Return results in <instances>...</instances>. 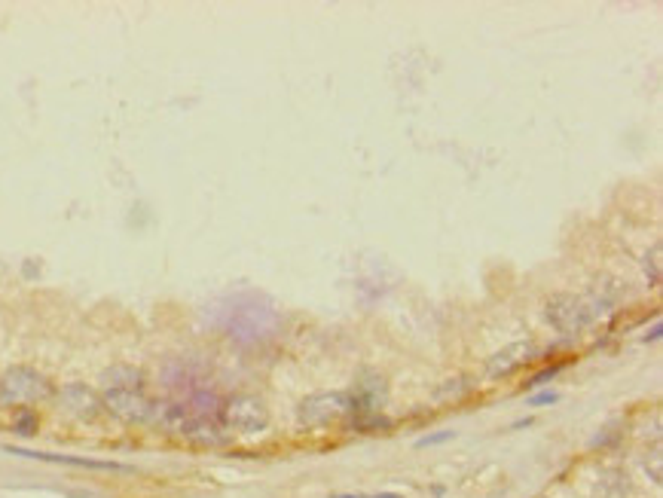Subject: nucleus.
Listing matches in <instances>:
<instances>
[{
	"mask_svg": "<svg viewBox=\"0 0 663 498\" xmlns=\"http://www.w3.org/2000/svg\"><path fill=\"white\" fill-rule=\"evenodd\" d=\"M557 401H560L557 392H541V395H532L526 404H529V407H547V404H557Z\"/></svg>",
	"mask_w": 663,
	"mask_h": 498,
	"instance_id": "15",
	"label": "nucleus"
},
{
	"mask_svg": "<svg viewBox=\"0 0 663 498\" xmlns=\"http://www.w3.org/2000/svg\"><path fill=\"white\" fill-rule=\"evenodd\" d=\"M52 398V382L34 367H10L0 376V404L4 407H28Z\"/></svg>",
	"mask_w": 663,
	"mask_h": 498,
	"instance_id": "1",
	"label": "nucleus"
},
{
	"mask_svg": "<svg viewBox=\"0 0 663 498\" xmlns=\"http://www.w3.org/2000/svg\"><path fill=\"white\" fill-rule=\"evenodd\" d=\"M352 416V398L346 392H318L297 404V422L306 428H327Z\"/></svg>",
	"mask_w": 663,
	"mask_h": 498,
	"instance_id": "2",
	"label": "nucleus"
},
{
	"mask_svg": "<svg viewBox=\"0 0 663 498\" xmlns=\"http://www.w3.org/2000/svg\"><path fill=\"white\" fill-rule=\"evenodd\" d=\"M13 456H25V459H43V462H59V465H77V468H98V471H129L126 465L117 462H95V459H74V456H55V453H31V450H16L10 447Z\"/></svg>",
	"mask_w": 663,
	"mask_h": 498,
	"instance_id": "9",
	"label": "nucleus"
},
{
	"mask_svg": "<svg viewBox=\"0 0 663 498\" xmlns=\"http://www.w3.org/2000/svg\"><path fill=\"white\" fill-rule=\"evenodd\" d=\"M59 404L65 413H71L74 419H83V422H95L101 413H104V404H101V395L95 389L83 382H68L62 385L59 392Z\"/></svg>",
	"mask_w": 663,
	"mask_h": 498,
	"instance_id": "6",
	"label": "nucleus"
},
{
	"mask_svg": "<svg viewBox=\"0 0 663 498\" xmlns=\"http://www.w3.org/2000/svg\"><path fill=\"white\" fill-rule=\"evenodd\" d=\"M337 498H404V495H395V492H382V495H337Z\"/></svg>",
	"mask_w": 663,
	"mask_h": 498,
	"instance_id": "17",
	"label": "nucleus"
},
{
	"mask_svg": "<svg viewBox=\"0 0 663 498\" xmlns=\"http://www.w3.org/2000/svg\"><path fill=\"white\" fill-rule=\"evenodd\" d=\"M456 434L453 431H440V434H428V437H419L416 447H437V444H447V440H453Z\"/></svg>",
	"mask_w": 663,
	"mask_h": 498,
	"instance_id": "14",
	"label": "nucleus"
},
{
	"mask_svg": "<svg viewBox=\"0 0 663 498\" xmlns=\"http://www.w3.org/2000/svg\"><path fill=\"white\" fill-rule=\"evenodd\" d=\"M660 465H663V456H660V447L654 444L651 453H645V459H642V468H645V474H648V480H651L654 486L663 483V471H660Z\"/></svg>",
	"mask_w": 663,
	"mask_h": 498,
	"instance_id": "11",
	"label": "nucleus"
},
{
	"mask_svg": "<svg viewBox=\"0 0 663 498\" xmlns=\"http://www.w3.org/2000/svg\"><path fill=\"white\" fill-rule=\"evenodd\" d=\"M101 404H104V413L117 416L120 422H129V425H147L159 413V407L144 395V389H104Z\"/></svg>",
	"mask_w": 663,
	"mask_h": 498,
	"instance_id": "3",
	"label": "nucleus"
},
{
	"mask_svg": "<svg viewBox=\"0 0 663 498\" xmlns=\"http://www.w3.org/2000/svg\"><path fill=\"white\" fill-rule=\"evenodd\" d=\"M220 419L239 434H260L269 428V407L257 395H233L220 407Z\"/></svg>",
	"mask_w": 663,
	"mask_h": 498,
	"instance_id": "4",
	"label": "nucleus"
},
{
	"mask_svg": "<svg viewBox=\"0 0 663 498\" xmlns=\"http://www.w3.org/2000/svg\"><path fill=\"white\" fill-rule=\"evenodd\" d=\"M544 315L547 321L554 324L560 334H581L584 327L593 324V312L590 306L584 303V297H575V294H557L550 297L547 306H544Z\"/></svg>",
	"mask_w": 663,
	"mask_h": 498,
	"instance_id": "5",
	"label": "nucleus"
},
{
	"mask_svg": "<svg viewBox=\"0 0 663 498\" xmlns=\"http://www.w3.org/2000/svg\"><path fill=\"white\" fill-rule=\"evenodd\" d=\"M101 382H104V389H144V373L129 364H117L104 370Z\"/></svg>",
	"mask_w": 663,
	"mask_h": 498,
	"instance_id": "10",
	"label": "nucleus"
},
{
	"mask_svg": "<svg viewBox=\"0 0 663 498\" xmlns=\"http://www.w3.org/2000/svg\"><path fill=\"white\" fill-rule=\"evenodd\" d=\"M590 498H633L630 474L624 468H602L590 489Z\"/></svg>",
	"mask_w": 663,
	"mask_h": 498,
	"instance_id": "8",
	"label": "nucleus"
},
{
	"mask_svg": "<svg viewBox=\"0 0 663 498\" xmlns=\"http://www.w3.org/2000/svg\"><path fill=\"white\" fill-rule=\"evenodd\" d=\"M532 358H538V349L535 343H514L502 352H495L489 361H486V376L489 379H505L511 373H517L520 367H526Z\"/></svg>",
	"mask_w": 663,
	"mask_h": 498,
	"instance_id": "7",
	"label": "nucleus"
},
{
	"mask_svg": "<svg viewBox=\"0 0 663 498\" xmlns=\"http://www.w3.org/2000/svg\"><path fill=\"white\" fill-rule=\"evenodd\" d=\"M16 431H19L22 437H31V434L37 431V419H34V413H19V419H16Z\"/></svg>",
	"mask_w": 663,
	"mask_h": 498,
	"instance_id": "13",
	"label": "nucleus"
},
{
	"mask_svg": "<svg viewBox=\"0 0 663 498\" xmlns=\"http://www.w3.org/2000/svg\"><path fill=\"white\" fill-rule=\"evenodd\" d=\"M560 373V367H550V370H544V373H538L529 385H541V382H547V379H554Z\"/></svg>",
	"mask_w": 663,
	"mask_h": 498,
	"instance_id": "16",
	"label": "nucleus"
},
{
	"mask_svg": "<svg viewBox=\"0 0 663 498\" xmlns=\"http://www.w3.org/2000/svg\"><path fill=\"white\" fill-rule=\"evenodd\" d=\"M642 269H645V279L648 285H660V245H651V251L642 257Z\"/></svg>",
	"mask_w": 663,
	"mask_h": 498,
	"instance_id": "12",
	"label": "nucleus"
}]
</instances>
